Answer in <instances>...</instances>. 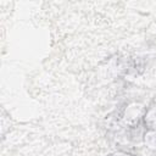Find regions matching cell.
<instances>
[{
  "label": "cell",
  "instance_id": "obj_1",
  "mask_svg": "<svg viewBox=\"0 0 156 156\" xmlns=\"http://www.w3.org/2000/svg\"><path fill=\"white\" fill-rule=\"evenodd\" d=\"M108 156H133V155H129V154H126V152H116V154H111Z\"/></svg>",
  "mask_w": 156,
  "mask_h": 156
}]
</instances>
